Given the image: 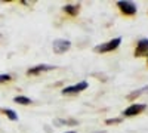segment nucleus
<instances>
[{
    "label": "nucleus",
    "instance_id": "f257e3e1",
    "mask_svg": "<svg viewBox=\"0 0 148 133\" xmlns=\"http://www.w3.org/2000/svg\"><path fill=\"white\" fill-rule=\"evenodd\" d=\"M120 42H121V40L117 37V39L111 40V42H108V43H104V44L96 46L95 50H96V52H110V50H114V49H117V47H119Z\"/></svg>",
    "mask_w": 148,
    "mask_h": 133
},
{
    "label": "nucleus",
    "instance_id": "f03ea898",
    "mask_svg": "<svg viewBox=\"0 0 148 133\" xmlns=\"http://www.w3.org/2000/svg\"><path fill=\"white\" fill-rule=\"evenodd\" d=\"M70 49V42L68 40H55L53 42V50L56 53H62Z\"/></svg>",
    "mask_w": 148,
    "mask_h": 133
},
{
    "label": "nucleus",
    "instance_id": "7ed1b4c3",
    "mask_svg": "<svg viewBox=\"0 0 148 133\" xmlns=\"http://www.w3.org/2000/svg\"><path fill=\"white\" fill-rule=\"evenodd\" d=\"M119 8L123 10V14H126V15H133L135 12H136V6L132 2H119Z\"/></svg>",
    "mask_w": 148,
    "mask_h": 133
},
{
    "label": "nucleus",
    "instance_id": "20e7f679",
    "mask_svg": "<svg viewBox=\"0 0 148 133\" xmlns=\"http://www.w3.org/2000/svg\"><path fill=\"white\" fill-rule=\"evenodd\" d=\"M145 110V105L144 104H135V105H132V106H129L127 110L125 111V115H136V114H139L141 111H144Z\"/></svg>",
    "mask_w": 148,
    "mask_h": 133
},
{
    "label": "nucleus",
    "instance_id": "39448f33",
    "mask_svg": "<svg viewBox=\"0 0 148 133\" xmlns=\"http://www.w3.org/2000/svg\"><path fill=\"white\" fill-rule=\"evenodd\" d=\"M86 87H88V83H86V81H82V83L76 84V86L65 87V89L62 90V93H64V95H65V93H76V92H82V90H84Z\"/></svg>",
    "mask_w": 148,
    "mask_h": 133
},
{
    "label": "nucleus",
    "instance_id": "423d86ee",
    "mask_svg": "<svg viewBox=\"0 0 148 133\" xmlns=\"http://www.w3.org/2000/svg\"><path fill=\"white\" fill-rule=\"evenodd\" d=\"M144 53H148V39H144L138 43V47H136V55L141 56Z\"/></svg>",
    "mask_w": 148,
    "mask_h": 133
},
{
    "label": "nucleus",
    "instance_id": "0eeeda50",
    "mask_svg": "<svg viewBox=\"0 0 148 133\" xmlns=\"http://www.w3.org/2000/svg\"><path fill=\"white\" fill-rule=\"evenodd\" d=\"M52 68L53 67H51V65H37V67L28 70V74H39L42 71H47V70H52Z\"/></svg>",
    "mask_w": 148,
    "mask_h": 133
},
{
    "label": "nucleus",
    "instance_id": "6e6552de",
    "mask_svg": "<svg viewBox=\"0 0 148 133\" xmlns=\"http://www.w3.org/2000/svg\"><path fill=\"white\" fill-rule=\"evenodd\" d=\"M14 101H15L16 104H22V105H28V104H31V99H30V98H25V96H15Z\"/></svg>",
    "mask_w": 148,
    "mask_h": 133
},
{
    "label": "nucleus",
    "instance_id": "1a4fd4ad",
    "mask_svg": "<svg viewBox=\"0 0 148 133\" xmlns=\"http://www.w3.org/2000/svg\"><path fill=\"white\" fill-rule=\"evenodd\" d=\"M2 113H5L10 120H14V121H15V120H18V115H16L14 111H10V110H2Z\"/></svg>",
    "mask_w": 148,
    "mask_h": 133
},
{
    "label": "nucleus",
    "instance_id": "9d476101",
    "mask_svg": "<svg viewBox=\"0 0 148 133\" xmlns=\"http://www.w3.org/2000/svg\"><path fill=\"white\" fill-rule=\"evenodd\" d=\"M64 10L68 12V14H71V15H76V14H77V10H79V8H77V6H65Z\"/></svg>",
    "mask_w": 148,
    "mask_h": 133
},
{
    "label": "nucleus",
    "instance_id": "9b49d317",
    "mask_svg": "<svg viewBox=\"0 0 148 133\" xmlns=\"http://www.w3.org/2000/svg\"><path fill=\"white\" fill-rule=\"evenodd\" d=\"M8 80H10L9 74H2V76H0V83H2V81H8Z\"/></svg>",
    "mask_w": 148,
    "mask_h": 133
},
{
    "label": "nucleus",
    "instance_id": "f8f14e48",
    "mask_svg": "<svg viewBox=\"0 0 148 133\" xmlns=\"http://www.w3.org/2000/svg\"><path fill=\"white\" fill-rule=\"evenodd\" d=\"M67 133H76V132H67Z\"/></svg>",
    "mask_w": 148,
    "mask_h": 133
}]
</instances>
